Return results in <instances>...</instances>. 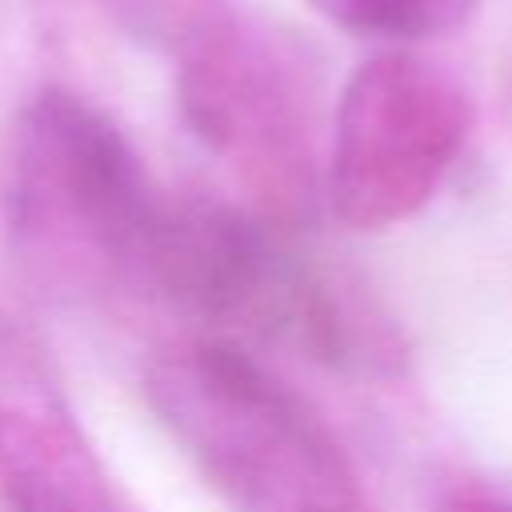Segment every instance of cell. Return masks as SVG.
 <instances>
[{"label":"cell","mask_w":512,"mask_h":512,"mask_svg":"<svg viewBox=\"0 0 512 512\" xmlns=\"http://www.w3.org/2000/svg\"><path fill=\"white\" fill-rule=\"evenodd\" d=\"M148 404L236 512H336L364 504L320 416L232 340L200 336L152 356Z\"/></svg>","instance_id":"7a4b0ae2"},{"label":"cell","mask_w":512,"mask_h":512,"mask_svg":"<svg viewBox=\"0 0 512 512\" xmlns=\"http://www.w3.org/2000/svg\"><path fill=\"white\" fill-rule=\"evenodd\" d=\"M4 204L24 264L48 284L92 292L140 288L164 196L100 108L48 88L16 120Z\"/></svg>","instance_id":"3957f363"},{"label":"cell","mask_w":512,"mask_h":512,"mask_svg":"<svg viewBox=\"0 0 512 512\" xmlns=\"http://www.w3.org/2000/svg\"><path fill=\"white\" fill-rule=\"evenodd\" d=\"M176 100L256 216L288 232L312 216L320 76L292 28L244 0H196L176 32Z\"/></svg>","instance_id":"6da1fadb"},{"label":"cell","mask_w":512,"mask_h":512,"mask_svg":"<svg viewBox=\"0 0 512 512\" xmlns=\"http://www.w3.org/2000/svg\"><path fill=\"white\" fill-rule=\"evenodd\" d=\"M472 128V100L456 72L416 52L364 60L340 96L328 200L356 232L416 216L452 172Z\"/></svg>","instance_id":"277c9868"},{"label":"cell","mask_w":512,"mask_h":512,"mask_svg":"<svg viewBox=\"0 0 512 512\" xmlns=\"http://www.w3.org/2000/svg\"><path fill=\"white\" fill-rule=\"evenodd\" d=\"M0 504L4 512H116L108 472L68 404L44 344L0 312Z\"/></svg>","instance_id":"5b68a950"},{"label":"cell","mask_w":512,"mask_h":512,"mask_svg":"<svg viewBox=\"0 0 512 512\" xmlns=\"http://www.w3.org/2000/svg\"><path fill=\"white\" fill-rule=\"evenodd\" d=\"M320 16L352 36L412 44L460 28L480 0H308Z\"/></svg>","instance_id":"8992f818"},{"label":"cell","mask_w":512,"mask_h":512,"mask_svg":"<svg viewBox=\"0 0 512 512\" xmlns=\"http://www.w3.org/2000/svg\"><path fill=\"white\" fill-rule=\"evenodd\" d=\"M336 512H368V504H352V508H336Z\"/></svg>","instance_id":"ba28073f"},{"label":"cell","mask_w":512,"mask_h":512,"mask_svg":"<svg viewBox=\"0 0 512 512\" xmlns=\"http://www.w3.org/2000/svg\"><path fill=\"white\" fill-rule=\"evenodd\" d=\"M436 512H512V504H508V500H496V496L460 492V496H452L448 504H440Z\"/></svg>","instance_id":"52a82bcc"}]
</instances>
